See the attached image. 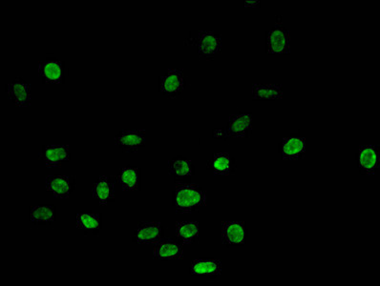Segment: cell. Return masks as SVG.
I'll return each mask as SVG.
<instances>
[{"instance_id":"cell-1","label":"cell","mask_w":380,"mask_h":286,"mask_svg":"<svg viewBox=\"0 0 380 286\" xmlns=\"http://www.w3.org/2000/svg\"><path fill=\"white\" fill-rule=\"evenodd\" d=\"M206 194L198 184L180 183L172 194V205L178 214H192L206 205Z\"/></svg>"},{"instance_id":"cell-2","label":"cell","mask_w":380,"mask_h":286,"mask_svg":"<svg viewBox=\"0 0 380 286\" xmlns=\"http://www.w3.org/2000/svg\"><path fill=\"white\" fill-rule=\"evenodd\" d=\"M38 76L43 83L58 86L64 83L67 76V68L63 60L52 55H45L38 62Z\"/></svg>"},{"instance_id":"cell-3","label":"cell","mask_w":380,"mask_h":286,"mask_svg":"<svg viewBox=\"0 0 380 286\" xmlns=\"http://www.w3.org/2000/svg\"><path fill=\"white\" fill-rule=\"evenodd\" d=\"M289 31L282 25H275L265 34V51L270 55H287L291 53Z\"/></svg>"},{"instance_id":"cell-4","label":"cell","mask_w":380,"mask_h":286,"mask_svg":"<svg viewBox=\"0 0 380 286\" xmlns=\"http://www.w3.org/2000/svg\"><path fill=\"white\" fill-rule=\"evenodd\" d=\"M187 81L184 72L177 68H170L159 79V89L167 99H176L186 88Z\"/></svg>"},{"instance_id":"cell-5","label":"cell","mask_w":380,"mask_h":286,"mask_svg":"<svg viewBox=\"0 0 380 286\" xmlns=\"http://www.w3.org/2000/svg\"><path fill=\"white\" fill-rule=\"evenodd\" d=\"M357 168L363 176H375L379 170L380 152L375 144L363 145L357 153Z\"/></svg>"},{"instance_id":"cell-6","label":"cell","mask_w":380,"mask_h":286,"mask_svg":"<svg viewBox=\"0 0 380 286\" xmlns=\"http://www.w3.org/2000/svg\"><path fill=\"white\" fill-rule=\"evenodd\" d=\"M196 49L200 57L213 60L221 53V36L213 30H202L197 36Z\"/></svg>"},{"instance_id":"cell-7","label":"cell","mask_w":380,"mask_h":286,"mask_svg":"<svg viewBox=\"0 0 380 286\" xmlns=\"http://www.w3.org/2000/svg\"><path fill=\"white\" fill-rule=\"evenodd\" d=\"M247 234L248 229L245 222L225 220L222 224L221 237L225 246H244Z\"/></svg>"},{"instance_id":"cell-8","label":"cell","mask_w":380,"mask_h":286,"mask_svg":"<svg viewBox=\"0 0 380 286\" xmlns=\"http://www.w3.org/2000/svg\"><path fill=\"white\" fill-rule=\"evenodd\" d=\"M38 157L49 168L62 167L71 159V151L67 144H47L43 147Z\"/></svg>"},{"instance_id":"cell-9","label":"cell","mask_w":380,"mask_h":286,"mask_svg":"<svg viewBox=\"0 0 380 286\" xmlns=\"http://www.w3.org/2000/svg\"><path fill=\"white\" fill-rule=\"evenodd\" d=\"M114 142L124 153H136L145 146L146 133L145 130H121Z\"/></svg>"},{"instance_id":"cell-10","label":"cell","mask_w":380,"mask_h":286,"mask_svg":"<svg viewBox=\"0 0 380 286\" xmlns=\"http://www.w3.org/2000/svg\"><path fill=\"white\" fill-rule=\"evenodd\" d=\"M165 229L162 224L156 222H143L138 224L132 239L137 244H158L164 239Z\"/></svg>"},{"instance_id":"cell-11","label":"cell","mask_w":380,"mask_h":286,"mask_svg":"<svg viewBox=\"0 0 380 286\" xmlns=\"http://www.w3.org/2000/svg\"><path fill=\"white\" fill-rule=\"evenodd\" d=\"M75 185V177L67 174H54L46 178L45 187L47 192L52 194L57 198H69L74 192Z\"/></svg>"},{"instance_id":"cell-12","label":"cell","mask_w":380,"mask_h":286,"mask_svg":"<svg viewBox=\"0 0 380 286\" xmlns=\"http://www.w3.org/2000/svg\"><path fill=\"white\" fill-rule=\"evenodd\" d=\"M223 271L221 261L215 259H200L192 261L189 273L192 277L216 280Z\"/></svg>"},{"instance_id":"cell-13","label":"cell","mask_w":380,"mask_h":286,"mask_svg":"<svg viewBox=\"0 0 380 286\" xmlns=\"http://www.w3.org/2000/svg\"><path fill=\"white\" fill-rule=\"evenodd\" d=\"M10 101L19 107H28L32 103L31 84L21 77H16L6 86Z\"/></svg>"},{"instance_id":"cell-14","label":"cell","mask_w":380,"mask_h":286,"mask_svg":"<svg viewBox=\"0 0 380 286\" xmlns=\"http://www.w3.org/2000/svg\"><path fill=\"white\" fill-rule=\"evenodd\" d=\"M305 153L306 140L301 135H287L280 142V155L284 161H299Z\"/></svg>"},{"instance_id":"cell-15","label":"cell","mask_w":380,"mask_h":286,"mask_svg":"<svg viewBox=\"0 0 380 286\" xmlns=\"http://www.w3.org/2000/svg\"><path fill=\"white\" fill-rule=\"evenodd\" d=\"M252 116L247 113L233 114L228 118L225 135L231 138H248L252 133Z\"/></svg>"},{"instance_id":"cell-16","label":"cell","mask_w":380,"mask_h":286,"mask_svg":"<svg viewBox=\"0 0 380 286\" xmlns=\"http://www.w3.org/2000/svg\"><path fill=\"white\" fill-rule=\"evenodd\" d=\"M168 173L177 183H187L194 176L195 168L186 157L177 156L168 162Z\"/></svg>"},{"instance_id":"cell-17","label":"cell","mask_w":380,"mask_h":286,"mask_svg":"<svg viewBox=\"0 0 380 286\" xmlns=\"http://www.w3.org/2000/svg\"><path fill=\"white\" fill-rule=\"evenodd\" d=\"M142 172L137 166H126L118 169L116 181L123 191H138L141 189Z\"/></svg>"},{"instance_id":"cell-18","label":"cell","mask_w":380,"mask_h":286,"mask_svg":"<svg viewBox=\"0 0 380 286\" xmlns=\"http://www.w3.org/2000/svg\"><path fill=\"white\" fill-rule=\"evenodd\" d=\"M206 168L213 171L215 174L221 176H230L236 172L237 164L235 157L228 153H215L206 164Z\"/></svg>"},{"instance_id":"cell-19","label":"cell","mask_w":380,"mask_h":286,"mask_svg":"<svg viewBox=\"0 0 380 286\" xmlns=\"http://www.w3.org/2000/svg\"><path fill=\"white\" fill-rule=\"evenodd\" d=\"M115 183L111 177L102 176L92 187V196L102 206L109 205L115 200Z\"/></svg>"},{"instance_id":"cell-20","label":"cell","mask_w":380,"mask_h":286,"mask_svg":"<svg viewBox=\"0 0 380 286\" xmlns=\"http://www.w3.org/2000/svg\"><path fill=\"white\" fill-rule=\"evenodd\" d=\"M182 256L184 249L181 244L172 239H163L154 247V258L158 261H174L181 259Z\"/></svg>"},{"instance_id":"cell-21","label":"cell","mask_w":380,"mask_h":286,"mask_svg":"<svg viewBox=\"0 0 380 286\" xmlns=\"http://www.w3.org/2000/svg\"><path fill=\"white\" fill-rule=\"evenodd\" d=\"M78 229L85 235H96L101 231L102 217L93 211H82L75 216Z\"/></svg>"},{"instance_id":"cell-22","label":"cell","mask_w":380,"mask_h":286,"mask_svg":"<svg viewBox=\"0 0 380 286\" xmlns=\"http://www.w3.org/2000/svg\"><path fill=\"white\" fill-rule=\"evenodd\" d=\"M252 96L253 101H279L283 99V86L277 83L253 84L252 87Z\"/></svg>"},{"instance_id":"cell-23","label":"cell","mask_w":380,"mask_h":286,"mask_svg":"<svg viewBox=\"0 0 380 286\" xmlns=\"http://www.w3.org/2000/svg\"><path fill=\"white\" fill-rule=\"evenodd\" d=\"M177 242L184 246L196 244L200 237V222H178L175 224Z\"/></svg>"},{"instance_id":"cell-24","label":"cell","mask_w":380,"mask_h":286,"mask_svg":"<svg viewBox=\"0 0 380 286\" xmlns=\"http://www.w3.org/2000/svg\"><path fill=\"white\" fill-rule=\"evenodd\" d=\"M29 220L36 226H48L55 222V207L46 205H32L29 208Z\"/></svg>"},{"instance_id":"cell-25","label":"cell","mask_w":380,"mask_h":286,"mask_svg":"<svg viewBox=\"0 0 380 286\" xmlns=\"http://www.w3.org/2000/svg\"><path fill=\"white\" fill-rule=\"evenodd\" d=\"M224 135H225V131H222L220 129L215 130L213 132V137L216 138V139L223 137Z\"/></svg>"},{"instance_id":"cell-26","label":"cell","mask_w":380,"mask_h":286,"mask_svg":"<svg viewBox=\"0 0 380 286\" xmlns=\"http://www.w3.org/2000/svg\"><path fill=\"white\" fill-rule=\"evenodd\" d=\"M244 5H246V6H248V5H252L253 7H254V5L255 6H260V5H261V2L254 1V0L250 1V0H248V1L244 2Z\"/></svg>"}]
</instances>
